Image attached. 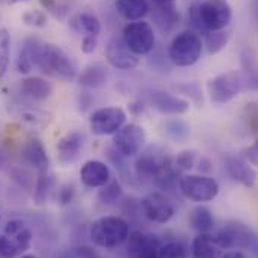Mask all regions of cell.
<instances>
[{
  "label": "cell",
  "instance_id": "obj_1",
  "mask_svg": "<svg viewBox=\"0 0 258 258\" xmlns=\"http://www.w3.org/2000/svg\"><path fill=\"white\" fill-rule=\"evenodd\" d=\"M23 50L27 53L33 66H38L45 75L71 81L75 78L77 71L71 59L62 48L54 44H42L36 38H30L24 42Z\"/></svg>",
  "mask_w": 258,
  "mask_h": 258
},
{
  "label": "cell",
  "instance_id": "obj_2",
  "mask_svg": "<svg viewBox=\"0 0 258 258\" xmlns=\"http://www.w3.org/2000/svg\"><path fill=\"white\" fill-rule=\"evenodd\" d=\"M129 224L120 216H102L90 225V239L104 249H114L129 237Z\"/></svg>",
  "mask_w": 258,
  "mask_h": 258
},
{
  "label": "cell",
  "instance_id": "obj_3",
  "mask_svg": "<svg viewBox=\"0 0 258 258\" xmlns=\"http://www.w3.org/2000/svg\"><path fill=\"white\" fill-rule=\"evenodd\" d=\"M203 47V41L195 32L185 30L176 35L171 41L168 48V59L171 63L180 68L192 66L200 60Z\"/></svg>",
  "mask_w": 258,
  "mask_h": 258
},
{
  "label": "cell",
  "instance_id": "obj_4",
  "mask_svg": "<svg viewBox=\"0 0 258 258\" xmlns=\"http://www.w3.org/2000/svg\"><path fill=\"white\" fill-rule=\"evenodd\" d=\"M209 95L213 104H225L240 95L248 89L245 77L242 72L231 71L225 74H219L207 83Z\"/></svg>",
  "mask_w": 258,
  "mask_h": 258
},
{
  "label": "cell",
  "instance_id": "obj_5",
  "mask_svg": "<svg viewBox=\"0 0 258 258\" xmlns=\"http://www.w3.org/2000/svg\"><path fill=\"white\" fill-rule=\"evenodd\" d=\"M125 44L137 56H144L155 48V32L147 21H131L123 27Z\"/></svg>",
  "mask_w": 258,
  "mask_h": 258
},
{
  "label": "cell",
  "instance_id": "obj_6",
  "mask_svg": "<svg viewBox=\"0 0 258 258\" xmlns=\"http://www.w3.org/2000/svg\"><path fill=\"white\" fill-rule=\"evenodd\" d=\"M179 189L188 200L195 203H207L216 198L219 185L215 179L198 174H186L179 180Z\"/></svg>",
  "mask_w": 258,
  "mask_h": 258
},
{
  "label": "cell",
  "instance_id": "obj_7",
  "mask_svg": "<svg viewBox=\"0 0 258 258\" xmlns=\"http://www.w3.org/2000/svg\"><path fill=\"white\" fill-rule=\"evenodd\" d=\"M89 125L95 135H114L126 125V113L120 107H104L93 111Z\"/></svg>",
  "mask_w": 258,
  "mask_h": 258
},
{
  "label": "cell",
  "instance_id": "obj_8",
  "mask_svg": "<svg viewBox=\"0 0 258 258\" xmlns=\"http://www.w3.org/2000/svg\"><path fill=\"white\" fill-rule=\"evenodd\" d=\"M255 236L257 234H254L252 230L245 224L239 221H228L219 230L216 239L222 249H233V248L249 249Z\"/></svg>",
  "mask_w": 258,
  "mask_h": 258
},
{
  "label": "cell",
  "instance_id": "obj_9",
  "mask_svg": "<svg viewBox=\"0 0 258 258\" xmlns=\"http://www.w3.org/2000/svg\"><path fill=\"white\" fill-rule=\"evenodd\" d=\"M200 8V15L206 30H222L231 21V6L227 0H204Z\"/></svg>",
  "mask_w": 258,
  "mask_h": 258
},
{
  "label": "cell",
  "instance_id": "obj_10",
  "mask_svg": "<svg viewBox=\"0 0 258 258\" xmlns=\"http://www.w3.org/2000/svg\"><path fill=\"white\" fill-rule=\"evenodd\" d=\"M144 141H146L144 128L137 123H129L122 126L113 137L114 149L125 158L135 156L137 153H140L141 147L144 146Z\"/></svg>",
  "mask_w": 258,
  "mask_h": 258
},
{
  "label": "cell",
  "instance_id": "obj_11",
  "mask_svg": "<svg viewBox=\"0 0 258 258\" xmlns=\"http://www.w3.org/2000/svg\"><path fill=\"white\" fill-rule=\"evenodd\" d=\"M140 204H141L143 215L149 221L156 222V224H165L174 215V206L164 194L161 192L147 194L141 200Z\"/></svg>",
  "mask_w": 258,
  "mask_h": 258
},
{
  "label": "cell",
  "instance_id": "obj_12",
  "mask_svg": "<svg viewBox=\"0 0 258 258\" xmlns=\"http://www.w3.org/2000/svg\"><path fill=\"white\" fill-rule=\"evenodd\" d=\"M105 57L113 68L120 71H131L140 62V57L129 50L123 38L119 36H114L108 41L105 47Z\"/></svg>",
  "mask_w": 258,
  "mask_h": 258
},
{
  "label": "cell",
  "instance_id": "obj_13",
  "mask_svg": "<svg viewBox=\"0 0 258 258\" xmlns=\"http://www.w3.org/2000/svg\"><path fill=\"white\" fill-rule=\"evenodd\" d=\"M128 255L131 258H159L161 242L155 234L132 231L128 237Z\"/></svg>",
  "mask_w": 258,
  "mask_h": 258
},
{
  "label": "cell",
  "instance_id": "obj_14",
  "mask_svg": "<svg viewBox=\"0 0 258 258\" xmlns=\"http://www.w3.org/2000/svg\"><path fill=\"white\" fill-rule=\"evenodd\" d=\"M224 161H225L227 173L233 180L242 183L246 188H254L255 180H257V174L248 161H245L240 156L231 155V153H227Z\"/></svg>",
  "mask_w": 258,
  "mask_h": 258
},
{
  "label": "cell",
  "instance_id": "obj_15",
  "mask_svg": "<svg viewBox=\"0 0 258 258\" xmlns=\"http://www.w3.org/2000/svg\"><path fill=\"white\" fill-rule=\"evenodd\" d=\"M32 243V231L26 227L17 234L0 236V258H17L24 254Z\"/></svg>",
  "mask_w": 258,
  "mask_h": 258
},
{
  "label": "cell",
  "instance_id": "obj_16",
  "mask_svg": "<svg viewBox=\"0 0 258 258\" xmlns=\"http://www.w3.org/2000/svg\"><path fill=\"white\" fill-rule=\"evenodd\" d=\"M80 177L83 185L87 188H102L111 180V173L105 162L93 159V161H87L81 167Z\"/></svg>",
  "mask_w": 258,
  "mask_h": 258
},
{
  "label": "cell",
  "instance_id": "obj_17",
  "mask_svg": "<svg viewBox=\"0 0 258 258\" xmlns=\"http://www.w3.org/2000/svg\"><path fill=\"white\" fill-rule=\"evenodd\" d=\"M150 102L162 114H183L189 110V102L168 92L153 90L150 95Z\"/></svg>",
  "mask_w": 258,
  "mask_h": 258
},
{
  "label": "cell",
  "instance_id": "obj_18",
  "mask_svg": "<svg viewBox=\"0 0 258 258\" xmlns=\"http://www.w3.org/2000/svg\"><path fill=\"white\" fill-rule=\"evenodd\" d=\"M170 156H167V155H159L156 150H147L141 156L137 158V161L134 164L135 174L140 179H152L153 180V177L158 174V171L161 170V167L164 165V162Z\"/></svg>",
  "mask_w": 258,
  "mask_h": 258
},
{
  "label": "cell",
  "instance_id": "obj_19",
  "mask_svg": "<svg viewBox=\"0 0 258 258\" xmlns=\"http://www.w3.org/2000/svg\"><path fill=\"white\" fill-rule=\"evenodd\" d=\"M152 21L162 35H168L177 27L180 14L173 5H155L152 11Z\"/></svg>",
  "mask_w": 258,
  "mask_h": 258
},
{
  "label": "cell",
  "instance_id": "obj_20",
  "mask_svg": "<svg viewBox=\"0 0 258 258\" xmlns=\"http://www.w3.org/2000/svg\"><path fill=\"white\" fill-rule=\"evenodd\" d=\"M21 158L27 165H30L36 171H39V174L48 171L50 159H48L47 152H45V149L39 140L33 138V140L27 141L21 150Z\"/></svg>",
  "mask_w": 258,
  "mask_h": 258
},
{
  "label": "cell",
  "instance_id": "obj_21",
  "mask_svg": "<svg viewBox=\"0 0 258 258\" xmlns=\"http://www.w3.org/2000/svg\"><path fill=\"white\" fill-rule=\"evenodd\" d=\"M84 146V137L80 132H69L57 143V153L64 164L74 162Z\"/></svg>",
  "mask_w": 258,
  "mask_h": 258
},
{
  "label": "cell",
  "instance_id": "obj_22",
  "mask_svg": "<svg viewBox=\"0 0 258 258\" xmlns=\"http://www.w3.org/2000/svg\"><path fill=\"white\" fill-rule=\"evenodd\" d=\"M222 252L216 236L209 233H198L192 240L194 258H218Z\"/></svg>",
  "mask_w": 258,
  "mask_h": 258
},
{
  "label": "cell",
  "instance_id": "obj_23",
  "mask_svg": "<svg viewBox=\"0 0 258 258\" xmlns=\"http://www.w3.org/2000/svg\"><path fill=\"white\" fill-rule=\"evenodd\" d=\"M108 81V71L102 63L89 64L81 75L78 77V83L87 89H101Z\"/></svg>",
  "mask_w": 258,
  "mask_h": 258
},
{
  "label": "cell",
  "instance_id": "obj_24",
  "mask_svg": "<svg viewBox=\"0 0 258 258\" xmlns=\"http://www.w3.org/2000/svg\"><path fill=\"white\" fill-rule=\"evenodd\" d=\"M116 11L128 21H140L149 14L147 0H116Z\"/></svg>",
  "mask_w": 258,
  "mask_h": 258
},
{
  "label": "cell",
  "instance_id": "obj_25",
  "mask_svg": "<svg viewBox=\"0 0 258 258\" xmlns=\"http://www.w3.org/2000/svg\"><path fill=\"white\" fill-rule=\"evenodd\" d=\"M21 90L27 96H30V98H33L36 101H44V99L50 98L51 93H53L51 84L48 81H45L44 78H41V77H27V78H24L21 81Z\"/></svg>",
  "mask_w": 258,
  "mask_h": 258
},
{
  "label": "cell",
  "instance_id": "obj_26",
  "mask_svg": "<svg viewBox=\"0 0 258 258\" xmlns=\"http://www.w3.org/2000/svg\"><path fill=\"white\" fill-rule=\"evenodd\" d=\"M240 63H242V74L245 77L246 86L251 90L258 92V60L255 54L249 48H243L240 51Z\"/></svg>",
  "mask_w": 258,
  "mask_h": 258
},
{
  "label": "cell",
  "instance_id": "obj_27",
  "mask_svg": "<svg viewBox=\"0 0 258 258\" xmlns=\"http://www.w3.org/2000/svg\"><path fill=\"white\" fill-rule=\"evenodd\" d=\"M189 222L194 230H197L198 233H209L213 228L215 219L212 216V212L207 207L197 206L189 215Z\"/></svg>",
  "mask_w": 258,
  "mask_h": 258
},
{
  "label": "cell",
  "instance_id": "obj_28",
  "mask_svg": "<svg viewBox=\"0 0 258 258\" xmlns=\"http://www.w3.org/2000/svg\"><path fill=\"white\" fill-rule=\"evenodd\" d=\"M71 24L75 30H84L89 35L98 36L101 32V21L90 12H83L78 14L71 20Z\"/></svg>",
  "mask_w": 258,
  "mask_h": 258
},
{
  "label": "cell",
  "instance_id": "obj_29",
  "mask_svg": "<svg viewBox=\"0 0 258 258\" xmlns=\"http://www.w3.org/2000/svg\"><path fill=\"white\" fill-rule=\"evenodd\" d=\"M162 132L168 138L182 143V141H186L188 140V137L191 134V129H189V126L183 120L173 119V120H167V122L162 123Z\"/></svg>",
  "mask_w": 258,
  "mask_h": 258
},
{
  "label": "cell",
  "instance_id": "obj_30",
  "mask_svg": "<svg viewBox=\"0 0 258 258\" xmlns=\"http://www.w3.org/2000/svg\"><path fill=\"white\" fill-rule=\"evenodd\" d=\"M228 44V35L224 30H209L204 33V47L209 54H216L222 51Z\"/></svg>",
  "mask_w": 258,
  "mask_h": 258
},
{
  "label": "cell",
  "instance_id": "obj_31",
  "mask_svg": "<svg viewBox=\"0 0 258 258\" xmlns=\"http://www.w3.org/2000/svg\"><path fill=\"white\" fill-rule=\"evenodd\" d=\"M54 186V177L48 173H41L38 182H36V188H35V201L36 204H42L47 201L48 195L51 192Z\"/></svg>",
  "mask_w": 258,
  "mask_h": 258
},
{
  "label": "cell",
  "instance_id": "obj_32",
  "mask_svg": "<svg viewBox=\"0 0 258 258\" xmlns=\"http://www.w3.org/2000/svg\"><path fill=\"white\" fill-rule=\"evenodd\" d=\"M11 57V36L5 29H0V78L6 74Z\"/></svg>",
  "mask_w": 258,
  "mask_h": 258
},
{
  "label": "cell",
  "instance_id": "obj_33",
  "mask_svg": "<svg viewBox=\"0 0 258 258\" xmlns=\"http://www.w3.org/2000/svg\"><path fill=\"white\" fill-rule=\"evenodd\" d=\"M123 194L122 185L117 180H110L105 186H102V189L99 191V200L102 203L111 204L114 201H117Z\"/></svg>",
  "mask_w": 258,
  "mask_h": 258
},
{
  "label": "cell",
  "instance_id": "obj_34",
  "mask_svg": "<svg viewBox=\"0 0 258 258\" xmlns=\"http://www.w3.org/2000/svg\"><path fill=\"white\" fill-rule=\"evenodd\" d=\"M173 89L177 93L189 96V99L194 101L195 104L203 102V92H201V86L198 83H180V84H174Z\"/></svg>",
  "mask_w": 258,
  "mask_h": 258
},
{
  "label": "cell",
  "instance_id": "obj_35",
  "mask_svg": "<svg viewBox=\"0 0 258 258\" xmlns=\"http://www.w3.org/2000/svg\"><path fill=\"white\" fill-rule=\"evenodd\" d=\"M159 258H186V248L180 242H170L167 245H161Z\"/></svg>",
  "mask_w": 258,
  "mask_h": 258
},
{
  "label": "cell",
  "instance_id": "obj_36",
  "mask_svg": "<svg viewBox=\"0 0 258 258\" xmlns=\"http://www.w3.org/2000/svg\"><path fill=\"white\" fill-rule=\"evenodd\" d=\"M197 162V153L194 150H183L174 158V164L180 171H189L195 167Z\"/></svg>",
  "mask_w": 258,
  "mask_h": 258
},
{
  "label": "cell",
  "instance_id": "obj_37",
  "mask_svg": "<svg viewBox=\"0 0 258 258\" xmlns=\"http://www.w3.org/2000/svg\"><path fill=\"white\" fill-rule=\"evenodd\" d=\"M23 21H24V24L32 26V27H45L47 26V15H45V12H42L39 9L27 11L23 14Z\"/></svg>",
  "mask_w": 258,
  "mask_h": 258
},
{
  "label": "cell",
  "instance_id": "obj_38",
  "mask_svg": "<svg viewBox=\"0 0 258 258\" xmlns=\"http://www.w3.org/2000/svg\"><path fill=\"white\" fill-rule=\"evenodd\" d=\"M59 258H101L99 254L96 251H93L90 246H86V245H81V246H77L74 249H69V251H64L60 254Z\"/></svg>",
  "mask_w": 258,
  "mask_h": 258
},
{
  "label": "cell",
  "instance_id": "obj_39",
  "mask_svg": "<svg viewBox=\"0 0 258 258\" xmlns=\"http://www.w3.org/2000/svg\"><path fill=\"white\" fill-rule=\"evenodd\" d=\"M41 5L44 6V9H47L53 17L62 20L64 18L66 12H68V6L62 5V3H57V0H39Z\"/></svg>",
  "mask_w": 258,
  "mask_h": 258
},
{
  "label": "cell",
  "instance_id": "obj_40",
  "mask_svg": "<svg viewBox=\"0 0 258 258\" xmlns=\"http://www.w3.org/2000/svg\"><path fill=\"white\" fill-rule=\"evenodd\" d=\"M188 21H189V24H191V27H192L194 30L201 32V33H206V32H207L206 27H204V24H203V20H201V15H200V8H198V5H192V6L189 8V11H188Z\"/></svg>",
  "mask_w": 258,
  "mask_h": 258
},
{
  "label": "cell",
  "instance_id": "obj_41",
  "mask_svg": "<svg viewBox=\"0 0 258 258\" xmlns=\"http://www.w3.org/2000/svg\"><path fill=\"white\" fill-rule=\"evenodd\" d=\"M32 68H33L32 60L29 59L27 53L21 48V50H20V53H18V57H17V69H18V72H21V74H27V72H30V69H32Z\"/></svg>",
  "mask_w": 258,
  "mask_h": 258
},
{
  "label": "cell",
  "instance_id": "obj_42",
  "mask_svg": "<svg viewBox=\"0 0 258 258\" xmlns=\"http://www.w3.org/2000/svg\"><path fill=\"white\" fill-rule=\"evenodd\" d=\"M96 47H98V38L95 35L86 33L81 41V51L86 54H92L96 50Z\"/></svg>",
  "mask_w": 258,
  "mask_h": 258
},
{
  "label": "cell",
  "instance_id": "obj_43",
  "mask_svg": "<svg viewBox=\"0 0 258 258\" xmlns=\"http://www.w3.org/2000/svg\"><path fill=\"white\" fill-rule=\"evenodd\" d=\"M248 125L254 132H258V107L257 104H248Z\"/></svg>",
  "mask_w": 258,
  "mask_h": 258
},
{
  "label": "cell",
  "instance_id": "obj_44",
  "mask_svg": "<svg viewBox=\"0 0 258 258\" xmlns=\"http://www.w3.org/2000/svg\"><path fill=\"white\" fill-rule=\"evenodd\" d=\"M24 228H26L24 221H21V219H12V221H9V222L5 225V233H3V234L12 236V234L20 233V231L24 230Z\"/></svg>",
  "mask_w": 258,
  "mask_h": 258
},
{
  "label": "cell",
  "instance_id": "obj_45",
  "mask_svg": "<svg viewBox=\"0 0 258 258\" xmlns=\"http://www.w3.org/2000/svg\"><path fill=\"white\" fill-rule=\"evenodd\" d=\"M243 158L252 164V165H258V140H255V143L249 147H246L243 150Z\"/></svg>",
  "mask_w": 258,
  "mask_h": 258
},
{
  "label": "cell",
  "instance_id": "obj_46",
  "mask_svg": "<svg viewBox=\"0 0 258 258\" xmlns=\"http://www.w3.org/2000/svg\"><path fill=\"white\" fill-rule=\"evenodd\" d=\"M72 197H74V188L72 186H63L62 189H60V195H59V198H60V201L66 204V203H71V200H72Z\"/></svg>",
  "mask_w": 258,
  "mask_h": 258
},
{
  "label": "cell",
  "instance_id": "obj_47",
  "mask_svg": "<svg viewBox=\"0 0 258 258\" xmlns=\"http://www.w3.org/2000/svg\"><path fill=\"white\" fill-rule=\"evenodd\" d=\"M198 164H200L198 170H200L201 173H209V171L212 170V164H210V161H209L207 158H201Z\"/></svg>",
  "mask_w": 258,
  "mask_h": 258
},
{
  "label": "cell",
  "instance_id": "obj_48",
  "mask_svg": "<svg viewBox=\"0 0 258 258\" xmlns=\"http://www.w3.org/2000/svg\"><path fill=\"white\" fill-rule=\"evenodd\" d=\"M219 258H245V255L239 251H231V252H225L224 255H221Z\"/></svg>",
  "mask_w": 258,
  "mask_h": 258
},
{
  "label": "cell",
  "instance_id": "obj_49",
  "mask_svg": "<svg viewBox=\"0 0 258 258\" xmlns=\"http://www.w3.org/2000/svg\"><path fill=\"white\" fill-rule=\"evenodd\" d=\"M254 254H257L258 255V236H255V239H254V242H252V245H251V248H249Z\"/></svg>",
  "mask_w": 258,
  "mask_h": 258
},
{
  "label": "cell",
  "instance_id": "obj_50",
  "mask_svg": "<svg viewBox=\"0 0 258 258\" xmlns=\"http://www.w3.org/2000/svg\"><path fill=\"white\" fill-rule=\"evenodd\" d=\"M155 5H173L176 0H152Z\"/></svg>",
  "mask_w": 258,
  "mask_h": 258
},
{
  "label": "cell",
  "instance_id": "obj_51",
  "mask_svg": "<svg viewBox=\"0 0 258 258\" xmlns=\"http://www.w3.org/2000/svg\"><path fill=\"white\" fill-rule=\"evenodd\" d=\"M3 5H15V3H23V2H29V0H0Z\"/></svg>",
  "mask_w": 258,
  "mask_h": 258
},
{
  "label": "cell",
  "instance_id": "obj_52",
  "mask_svg": "<svg viewBox=\"0 0 258 258\" xmlns=\"http://www.w3.org/2000/svg\"><path fill=\"white\" fill-rule=\"evenodd\" d=\"M20 258H38V257H35V255H23V257H20Z\"/></svg>",
  "mask_w": 258,
  "mask_h": 258
},
{
  "label": "cell",
  "instance_id": "obj_53",
  "mask_svg": "<svg viewBox=\"0 0 258 258\" xmlns=\"http://www.w3.org/2000/svg\"><path fill=\"white\" fill-rule=\"evenodd\" d=\"M255 12H257V15H258V2L255 3Z\"/></svg>",
  "mask_w": 258,
  "mask_h": 258
}]
</instances>
